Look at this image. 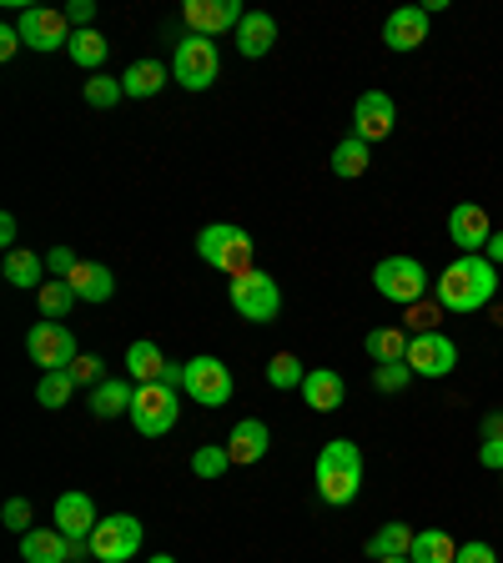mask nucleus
<instances>
[{"instance_id": "obj_32", "label": "nucleus", "mask_w": 503, "mask_h": 563, "mask_svg": "<svg viewBox=\"0 0 503 563\" xmlns=\"http://www.w3.org/2000/svg\"><path fill=\"white\" fill-rule=\"evenodd\" d=\"M36 302H40V317L46 322H61V317H71V307H76V292H71V282H46V287L36 292Z\"/></svg>"}, {"instance_id": "obj_6", "label": "nucleus", "mask_w": 503, "mask_h": 563, "mask_svg": "<svg viewBox=\"0 0 503 563\" xmlns=\"http://www.w3.org/2000/svg\"><path fill=\"white\" fill-rule=\"evenodd\" d=\"M176 413H182V403H176V388H167V382H142L132 397V428L142 432V438H161V432L176 428Z\"/></svg>"}, {"instance_id": "obj_26", "label": "nucleus", "mask_w": 503, "mask_h": 563, "mask_svg": "<svg viewBox=\"0 0 503 563\" xmlns=\"http://www.w3.org/2000/svg\"><path fill=\"white\" fill-rule=\"evenodd\" d=\"M408 559L413 563H453L458 559V543H453L443 528H424V534H413Z\"/></svg>"}, {"instance_id": "obj_35", "label": "nucleus", "mask_w": 503, "mask_h": 563, "mask_svg": "<svg viewBox=\"0 0 503 563\" xmlns=\"http://www.w3.org/2000/svg\"><path fill=\"white\" fill-rule=\"evenodd\" d=\"M226 468H232V458H226V443H207V448H197V453H192V473H197V478H207V484H212V478H222Z\"/></svg>"}, {"instance_id": "obj_25", "label": "nucleus", "mask_w": 503, "mask_h": 563, "mask_svg": "<svg viewBox=\"0 0 503 563\" xmlns=\"http://www.w3.org/2000/svg\"><path fill=\"white\" fill-rule=\"evenodd\" d=\"M126 372H132L136 382H161V372H167V357H161V347L151 338L132 342L126 347Z\"/></svg>"}, {"instance_id": "obj_23", "label": "nucleus", "mask_w": 503, "mask_h": 563, "mask_svg": "<svg viewBox=\"0 0 503 563\" xmlns=\"http://www.w3.org/2000/svg\"><path fill=\"white\" fill-rule=\"evenodd\" d=\"M5 282L11 287H46V257L30 247H11L5 252Z\"/></svg>"}, {"instance_id": "obj_47", "label": "nucleus", "mask_w": 503, "mask_h": 563, "mask_svg": "<svg viewBox=\"0 0 503 563\" xmlns=\"http://www.w3.org/2000/svg\"><path fill=\"white\" fill-rule=\"evenodd\" d=\"M493 267H503V232H493V242H489V252H483Z\"/></svg>"}, {"instance_id": "obj_36", "label": "nucleus", "mask_w": 503, "mask_h": 563, "mask_svg": "<svg viewBox=\"0 0 503 563\" xmlns=\"http://www.w3.org/2000/svg\"><path fill=\"white\" fill-rule=\"evenodd\" d=\"M303 378H307V367L297 363V353H278L267 363V382L272 388H303Z\"/></svg>"}, {"instance_id": "obj_14", "label": "nucleus", "mask_w": 503, "mask_h": 563, "mask_svg": "<svg viewBox=\"0 0 503 563\" xmlns=\"http://www.w3.org/2000/svg\"><path fill=\"white\" fill-rule=\"evenodd\" d=\"M408 367H413V378H449L453 367H458V347L443 332H418L408 342Z\"/></svg>"}, {"instance_id": "obj_3", "label": "nucleus", "mask_w": 503, "mask_h": 563, "mask_svg": "<svg viewBox=\"0 0 503 563\" xmlns=\"http://www.w3.org/2000/svg\"><path fill=\"white\" fill-rule=\"evenodd\" d=\"M197 252H201V262L217 267V272H226V277L252 272V236L242 232V227H232V222L201 227Z\"/></svg>"}, {"instance_id": "obj_11", "label": "nucleus", "mask_w": 503, "mask_h": 563, "mask_svg": "<svg viewBox=\"0 0 503 563\" xmlns=\"http://www.w3.org/2000/svg\"><path fill=\"white\" fill-rule=\"evenodd\" d=\"M186 393L201 407L232 403V367H226L222 357H192V363H186Z\"/></svg>"}, {"instance_id": "obj_30", "label": "nucleus", "mask_w": 503, "mask_h": 563, "mask_svg": "<svg viewBox=\"0 0 503 563\" xmlns=\"http://www.w3.org/2000/svg\"><path fill=\"white\" fill-rule=\"evenodd\" d=\"M408 549H413L408 524H383L368 538V559H408Z\"/></svg>"}, {"instance_id": "obj_5", "label": "nucleus", "mask_w": 503, "mask_h": 563, "mask_svg": "<svg viewBox=\"0 0 503 563\" xmlns=\"http://www.w3.org/2000/svg\"><path fill=\"white\" fill-rule=\"evenodd\" d=\"M232 313L242 317V322H272V317L282 313V287L272 282V272H242L232 277Z\"/></svg>"}, {"instance_id": "obj_45", "label": "nucleus", "mask_w": 503, "mask_h": 563, "mask_svg": "<svg viewBox=\"0 0 503 563\" xmlns=\"http://www.w3.org/2000/svg\"><path fill=\"white\" fill-rule=\"evenodd\" d=\"M21 46H26V40H21V30H15V26H0V61H11Z\"/></svg>"}, {"instance_id": "obj_4", "label": "nucleus", "mask_w": 503, "mask_h": 563, "mask_svg": "<svg viewBox=\"0 0 503 563\" xmlns=\"http://www.w3.org/2000/svg\"><path fill=\"white\" fill-rule=\"evenodd\" d=\"M372 287L393 307H413V302L428 297V272L418 257H383V262L372 267Z\"/></svg>"}, {"instance_id": "obj_34", "label": "nucleus", "mask_w": 503, "mask_h": 563, "mask_svg": "<svg viewBox=\"0 0 503 563\" xmlns=\"http://www.w3.org/2000/svg\"><path fill=\"white\" fill-rule=\"evenodd\" d=\"M438 322H443V302H413L408 307V317H403V332H408V338H418V332H438Z\"/></svg>"}, {"instance_id": "obj_18", "label": "nucleus", "mask_w": 503, "mask_h": 563, "mask_svg": "<svg viewBox=\"0 0 503 563\" xmlns=\"http://www.w3.org/2000/svg\"><path fill=\"white\" fill-rule=\"evenodd\" d=\"M267 448H272V432H267L262 418H242L237 428L226 432V458H232V468H252V463H262Z\"/></svg>"}, {"instance_id": "obj_15", "label": "nucleus", "mask_w": 503, "mask_h": 563, "mask_svg": "<svg viewBox=\"0 0 503 563\" xmlns=\"http://www.w3.org/2000/svg\"><path fill=\"white\" fill-rule=\"evenodd\" d=\"M397 126V106L388 91H363L358 106H353V136H363V142H383V136H393Z\"/></svg>"}, {"instance_id": "obj_21", "label": "nucleus", "mask_w": 503, "mask_h": 563, "mask_svg": "<svg viewBox=\"0 0 503 563\" xmlns=\"http://www.w3.org/2000/svg\"><path fill=\"white\" fill-rule=\"evenodd\" d=\"M272 40H278V21L267 11H247L237 26V51L247 56V61H257V56L272 51Z\"/></svg>"}, {"instance_id": "obj_10", "label": "nucleus", "mask_w": 503, "mask_h": 563, "mask_svg": "<svg viewBox=\"0 0 503 563\" xmlns=\"http://www.w3.org/2000/svg\"><path fill=\"white\" fill-rule=\"evenodd\" d=\"M15 30H21V40H26L30 51H61V46H71V36H76L66 11H46V5H26L21 21H15Z\"/></svg>"}, {"instance_id": "obj_12", "label": "nucleus", "mask_w": 503, "mask_h": 563, "mask_svg": "<svg viewBox=\"0 0 503 563\" xmlns=\"http://www.w3.org/2000/svg\"><path fill=\"white\" fill-rule=\"evenodd\" d=\"M242 5L237 0H186L182 5V21L186 26H192V36H226V30H232V36H237V26H242Z\"/></svg>"}, {"instance_id": "obj_31", "label": "nucleus", "mask_w": 503, "mask_h": 563, "mask_svg": "<svg viewBox=\"0 0 503 563\" xmlns=\"http://www.w3.org/2000/svg\"><path fill=\"white\" fill-rule=\"evenodd\" d=\"M66 51H71V61H76V66H86L96 76V66H101V61H107V51H111V40L101 36V30H76Z\"/></svg>"}, {"instance_id": "obj_27", "label": "nucleus", "mask_w": 503, "mask_h": 563, "mask_svg": "<svg viewBox=\"0 0 503 563\" xmlns=\"http://www.w3.org/2000/svg\"><path fill=\"white\" fill-rule=\"evenodd\" d=\"M372 161V146L363 142V136H343L338 142V151H332V176H343V182H353V176H363Z\"/></svg>"}, {"instance_id": "obj_29", "label": "nucleus", "mask_w": 503, "mask_h": 563, "mask_svg": "<svg viewBox=\"0 0 503 563\" xmlns=\"http://www.w3.org/2000/svg\"><path fill=\"white\" fill-rule=\"evenodd\" d=\"M121 86H126V96H157L161 86H167V66L161 61H132V66L121 71Z\"/></svg>"}, {"instance_id": "obj_16", "label": "nucleus", "mask_w": 503, "mask_h": 563, "mask_svg": "<svg viewBox=\"0 0 503 563\" xmlns=\"http://www.w3.org/2000/svg\"><path fill=\"white\" fill-rule=\"evenodd\" d=\"M86 549L91 543H71L61 528H30V534H21V559L26 563H71Z\"/></svg>"}, {"instance_id": "obj_24", "label": "nucleus", "mask_w": 503, "mask_h": 563, "mask_svg": "<svg viewBox=\"0 0 503 563\" xmlns=\"http://www.w3.org/2000/svg\"><path fill=\"white\" fill-rule=\"evenodd\" d=\"M132 397H136L132 382L107 378L101 388H91V413L96 418H121V413H132Z\"/></svg>"}, {"instance_id": "obj_20", "label": "nucleus", "mask_w": 503, "mask_h": 563, "mask_svg": "<svg viewBox=\"0 0 503 563\" xmlns=\"http://www.w3.org/2000/svg\"><path fill=\"white\" fill-rule=\"evenodd\" d=\"M343 378L332 372V367H312L303 378V403L312 407V413H332V407H343Z\"/></svg>"}, {"instance_id": "obj_44", "label": "nucleus", "mask_w": 503, "mask_h": 563, "mask_svg": "<svg viewBox=\"0 0 503 563\" xmlns=\"http://www.w3.org/2000/svg\"><path fill=\"white\" fill-rule=\"evenodd\" d=\"M478 463H483V468H493V473H503V438H493V443L478 448Z\"/></svg>"}, {"instance_id": "obj_38", "label": "nucleus", "mask_w": 503, "mask_h": 563, "mask_svg": "<svg viewBox=\"0 0 503 563\" xmlns=\"http://www.w3.org/2000/svg\"><path fill=\"white\" fill-rule=\"evenodd\" d=\"M408 382H413L408 363H378L372 367V388H378V393H403Z\"/></svg>"}, {"instance_id": "obj_13", "label": "nucleus", "mask_w": 503, "mask_h": 563, "mask_svg": "<svg viewBox=\"0 0 503 563\" xmlns=\"http://www.w3.org/2000/svg\"><path fill=\"white\" fill-rule=\"evenodd\" d=\"M449 236H453V247L464 252V257H478V252H489V242H493L489 211L478 207V201H458V207L449 211Z\"/></svg>"}, {"instance_id": "obj_8", "label": "nucleus", "mask_w": 503, "mask_h": 563, "mask_svg": "<svg viewBox=\"0 0 503 563\" xmlns=\"http://www.w3.org/2000/svg\"><path fill=\"white\" fill-rule=\"evenodd\" d=\"M142 553V524H136L132 513H111L101 518L91 534V559L96 563H126Z\"/></svg>"}, {"instance_id": "obj_46", "label": "nucleus", "mask_w": 503, "mask_h": 563, "mask_svg": "<svg viewBox=\"0 0 503 563\" xmlns=\"http://www.w3.org/2000/svg\"><path fill=\"white\" fill-rule=\"evenodd\" d=\"M493 438H503V413H489V418H483V443H493Z\"/></svg>"}, {"instance_id": "obj_19", "label": "nucleus", "mask_w": 503, "mask_h": 563, "mask_svg": "<svg viewBox=\"0 0 503 563\" xmlns=\"http://www.w3.org/2000/svg\"><path fill=\"white\" fill-rule=\"evenodd\" d=\"M383 40H388V51H418L428 40V11L424 5H403V11H393L383 21Z\"/></svg>"}, {"instance_id": "obj_39", "label": "nucleus", "mask_w": 503, "mask_h": 563, "mask_svg": "<svg viewBox=\"0 0 503 563\" xmlns=\"http://www.w3.org/2000/svg\"><path fill=\"white\" fill-rule=\"evenodd\" d=\"M71 378H76V388H101V382H107V367H101V357L81 353L76 363H71Z\"/></svg>"}, {"instance_id": "obj_37", "label": "nucleus", "mask_w": 503, "mask_h": 563, "mask_svg": "<svg viewBox=\"0 0 503 563\" xmlns=\"http://www.w3.org/2000/svg\"><path fill=\"white\" fill-rule=\"evenodd\" d=\"M121 96H126V86H121V76L111 81V76H101V71H96V76L86 81V106H96V111H111V106H116Z\"/></svg>"}, {"instance_id": "obj_43", "label": "nucleus", "mask_w": 503, "mask_h": 563, "mask_svg": "<svg viewBox=\"0 0 503 563\" xmlns=\"http://www.w3.org/2000/svg\"><path fill=\"white\" fill-rule=\"evenodd\" d=\"M66 21H71V30H91L96 5H91V0H71V5H66Z\"/></svg>"}, {"instance_id": "obj_7", "label": "nucleus", "mask_w": 503, "mask_h": 563, "mask_svg": "<svg viewBox=\"0 0 503 563\" xmlns=\"http://www.w3.org/2000/svg\"><path fill=\"white\" fill-rule=\"evenodd\" d=\"M217 71H222V56H217V46L207 36L176 40V56H172L176 86H186V91H207V86L217 81Z\"/></svg>"}, {"instance_id": "obj_49", "label": "nucleus", "mask_w": 503, "mask_h": 563, "mask_svg": "<svg viewBox=\"0 0 503 563\" xmlns=\"http://www.w3.org/2000/svg\"><path fill=\"white\" fill-rule=\"evenodd\" d=\"M151 563H176V559H172V553H151Z\"/></svg>"}, {"instance_id": "obj_22", "label": "nucleus", "mask_w": 503, "mask_h": 563, "mask_svg": "<svg viewBox=\"0 0 503 563\" xmlns=\"http://www.w3.org/2000/svg\"><path fill=\"white\" fill-rule=\"evenodd\" d=\"M66 282H71V292H76V302H111V292H116V277L101 262H81Z\"/></svg>"}, {"instance_id": "obj_50", "label": "nucleus", "mask_w": 503, "mask_h": 563, "mask_svg": "<svg viewBox=\"0 0 503 563\" xmlns=\"http://www.w3.org/2000/svg\"><path fill=\"white\" fill-rule=\"evenodd\" d=\"M372 563H413V559H372Z\"/></svg>"}, {"instance_id": "obj_28", "label": "nucleus", "mask_w": 503, "mask_h": 563, "mask_svg": "<svg viewBox=\"0 0 503 563\" xmlns=\"http://www.w3.org/2000/svg\"><path fill=\"white\" fill-rule=\"evenodd\" d=\"M408 342L413 338L403 328H372L363 347H368L372 363H408Z\"/></svg>"}, {"instance_id": "obj_9", "label": "nucleus", "mask_w": 503, "mask_h": 563, "mask_svg": "<svg viewBox=\"0 0 503 563\" xmlns=\"http://www.w3.org/2000/svg\"><path fill=\"white\" fill-rule=\"evenodd\" d=\"M26 353H30V363H40L46 372H66L81 357V347H76V332H71L66 322H36L26 338Z\"/></svg>"}, {"instance_id": "obj_2", "label": "nucleus", "mask_w": 503, "mask_h": 563, "mask_svg": "<svg viewBox=\"0 0 503 563\" xmlns=\"http://www.w3.org/2000/svg\"><path fill=\"white\" fill-rule=\"evenodd\" d=\"M363 488V453L353 438H332V443H322L318 453V493L322 503H332V509H343V503H353Z\"/></svg>"}, {"instance_id": "obj_41", "label": "nucleus", "mask_w": 503, "mask_h": 563, "mask_svg": "<svg viewBox=\"0 0 503 563\" xmlns=\"http://www.w3.org/2000/svg\"><path fill=\"white\" fill-rule=\"evenodd\" d=\"M46 267H51V272L61 277V282H66V277L76 272L81 262H76V252H71V247H51V252H46Z\"/></svg>"}, {"instance_id": "obj_40", "label": "nucleus", "mask_w": 503, "mask_h": 563, "mask_svg": "<svg viewBox=\"0 0 503 563\" xmlns=\"http://www.w3.org/2000/svg\"><path fill=\"white\" fill-rule=\"evenodd\" d=\"M0 518H5L11 534H30V498H11V503L0 509Z\"/></svg>"}, {"instance_id": "obj_17", "label": "nucleus", "mask_w": 503, "mask_h": 563, "mask_svg": "<svg viewBox=\"0 0 503 563\" xmlns=\"http://www.w3.org/2000/svg\"><path fill=\"white\" fill-rule=\"evenodd\" d=\"M96 503H91V493H61L56 498V528L71 538V543H91V534H96Z\"/></svg>"}, {"instance_id": "obj_42", "label": "nucleus", "mask_w": 503, "mask_h": 563, "mask_svg": "<svg viewBox=\"0 0 503 563\" xmlns=\"http://www.w3.org/2000/svg\"><path fill=\"white\" fill-rule=\"evenodd\" d=\"M453 563H499V553H493V543L474 538V543H464V549H458V559H453Z\"/></svg>"}, {"instance_id": "obj_1", "label": "nucleus", "mask_w": 503, "mask_h": 563, "mask_svg": "<svg viewBox=\"0 0 503 563\" xmlns=\"http://www.w3.org/2000/svg\"><path fill=\"white\" fill-rule=\"evenodd\" d=\"M433 297L443 302V313L474 317L483 313L493 297H499V267L478 252V257H458V262L443 267V277L433 282Z\"/></svg>"}, {"instance_id": "obj_48", "label": "nucleus", "mask_w": 503, "mask_h": 563, "mask_svg": "<svg viewBox=\"0 0 503 563\" xmlns=\"http://www.w3.org/2000/svg\"><path fill=\"white\" fill-rule=\"evenodd\" d=\"M0 242H15V217H11V211L0 217Z\"/></svg>"}, {"instance_id": "obj_33", "label": "nucleus", "mask_w": 503, "mask_h": 563, "mask_svg": "<svg viewBox=\"0 0 503 563\" xmlns=\"http://www.w3.org/2000/svg\"><path fill=\"white\" fill-rule=\"evenodd\" d=\"M71 393H76V378H71V367H66V372H40V382H36V403H40V407H66Z\"/></svg>"}]
</instances>
